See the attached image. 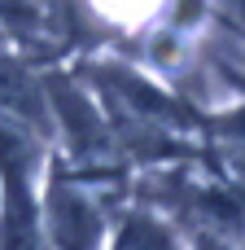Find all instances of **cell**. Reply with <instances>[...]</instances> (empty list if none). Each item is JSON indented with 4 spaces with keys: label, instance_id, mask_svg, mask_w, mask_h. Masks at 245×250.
Wrapping results in <instances>:
<instances>
[{
    "label": "cell",
    "instance_id": "obj_3",
    "mask_svg": "<svg viewBox=\"0 0 245 250\" xmlns=\"http://www.w3.org/2000/svg\"><path fill=\"white\" fill-rule=\"evenodd\" d=\"M0 119L26 127L31 136L53 132L44 79H35V70H31L22 57H13L9 48H0Z\"/></svg>",
    "mask_w": 245,
    "mask_h": 250
},
{
    "label": "cell",
    "instance_id": "obj_2",
    "mask_svg": "<svg viewBox=\"0 0 245 250\" xmlns=\"http://www.w3.org/2000/svg\"><path fill=\"white\" fill-rule=\"evenodd\" d=\"M44 92H48V114H53V127L66 136L70 154L79 163H96L101 154H110L118 145L114 136V123L110 114L70 79V75H53L44 79Z\"/></svg>",
    "mask_w": 245,
    "mask_h": 250
},
{
    "label": "cell",
    "instance_id": "obj_5",
    "mask_svg": "<svg viewBox=\"0 0 245 250\" xmlns=\"http://www.w3.org/2000/svg\"><path fill=\"white\" fill-rule=\"evenodd\" d=\"M83 4H88V13L101 26H114V31H153L167 18L171 0H83Z\"/></svg>",
    "mask_w": 245,
    "mask_h": 250
},
{
    "label": "cell",
    "instance_id": "obj_1",
    "mask_svg": "<svg viewBox=\"0 0 245 250\" xmlns=\"http://www.w3.org/2000/svg\"><path fill=\"white\" fill-rule=\"evenodd\" d=\"M44 242L53 250H105L110 215L79 171H53L44 189Z\"/></svg>",
    "mask_w": 245,
    "mask_h": 250
},
{
    "label": "cell",
    "instance_id": "obj_4",
    "mask_svg": "<svg viewBox=\"0 0 245 250\" xmlns=\"http://www.w3.org/2000/svg\"><path fill=\"white\" fill-rule=\"evenodd\" d=\"M110 250H188V246H184L180 229L167 215H158L149 207H132L118 220V229L110 237Z\"/></svg>",
    "mask_w": 245,
    "mask_h": 250
},
{
    "label": "cell",
    "instance_id": "obj_6",
    "mask_svg": "<svg viewBox=\"0 0 245 250\" xmlns=\"http://www.w3.org/2000/svg\"><path fill=\"white\" fill-rule=\"evenodd\" d=\"M202 132L215 136L219 145H228V154H232L237 163H245V92L228 105V110L206 114V119H202Z\"/></svg>",
    "mask_w": 245,
    "mask_h": 250
}]
</instances>
